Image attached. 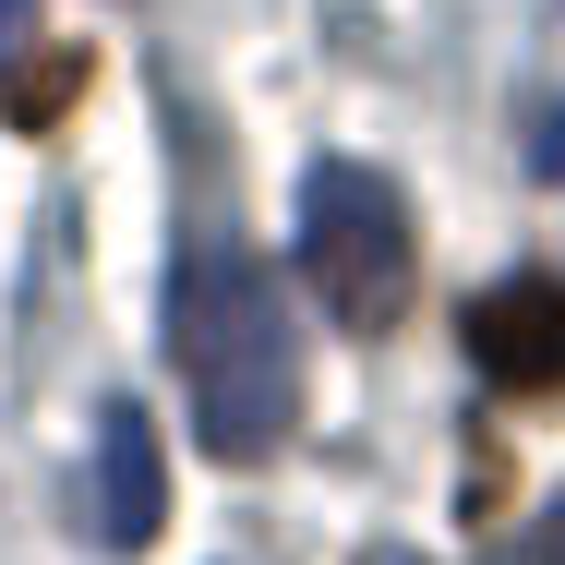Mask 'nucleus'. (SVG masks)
I'll return each instance as SVG.
<instances>
[{
    "label": "nucleus",
    "mask_w": 565,
    "mask_h": 565,
    "mask_svg": "<svg viewBox=\"0 0 565 565\" xmlns=\"http://www.w3.org/2000/svg\"><path fill=\"white\" fill-rule=\"evenodd\" d=\"M157 518H169V469H157V422L145 409H109L97 422V542H157Z\"/></svg>",
    "instance_id": "nucleus-4"
},
{
    "label": "nucleus",
    "mask_w": 565,
    "mask_h": 565,
    "mask_svg": "<svg viewBox=\"0 0 565 565\" xmlns=\"http://www.w3.org/2000/svg\"><path fill=\"white\" fill-rule=\"evenodd\" d=\"M469 361H481L493 385H518V397L565 385V277H505V289H481V301H469Z\"/></svg>",
    "instance_id": "nucleus-3"
},
{
    "label": "nucleus",
    "mask_w": 565,
    "mask_h": 565,
    "mask_svg": "<svg viewBox=\"0 0 565 565\" xmlns=\"http://www.w3.org/2000/svg\"><path fill=\"white\" fill-rule=\"evenodd\" d=\"M542 169H565V120H554V132H542Z\"/></svg>",
    "instance_id": "nucleus-8"
},
{
    "label": "nucleus",
    "mask_w": 565,
    "mask_h": 565,
    "mask_svg": "<svg viewBox=\"0 0 565 565\" xmlns=\"http://www.w3.org/2000/svg\"><path fill=\"white\" fill-rule=\"evenodd\" d=\"M505 565H565V505H554V518H542V530H530V542H518Z\"/></svg>",
    "instance_id": "nucleus-6"
},
{
    "label": "nucleus",
    "mask_w": 565,
    "mask_h": 565,
    "mask_svg": "<svg viewBox=\"0 0 565 565\" xmlns=\"http://www.w3.org/2000/svg\"><path fill=\"white\" fill-rule=\"evenodd\" d=\"M169 349H181V385H193V434L217 457H277V434L301 422V338H289V301L253 253L205 241L181 265Z\"/></svg>",
    "instance_id": "nucleus-1"
},
{
    "label": "nucleus",
    "mask_w": 565,
    "mask_h": 565,
    "mask_svg": "<svg viewBox=\"0 0 565 565\" xmlns=\"http://www.w3.org/2000/svg\"><path fill=\"white\" fill-rule=\"evenodd\" d=\"M373 565H409V554H373Z\"/></svg>",
    "instance_id": "nucleus-9"
},
{
    "label": "nucleus",
    "mask_w": 565,
    "mask_h": 565,
    "mask_svg": "<svg viewBox=\"0 0 565 565\" xmlns=\"http://www.w3.org/2000/svg\"><path fill=\"white\" fill-rule=\"evenodd\" d=\"M24 36H36V0H0V61H12Z\"/></svg>",
    "instance_id": "nucleus-7"
},
{
    "label": "nucleus",
    "mask_w": 565,
    "mask_h": 565,
    "mask_svg": "<svg viewBox=\"0 0 565 565\" xmlns=\"http://www.w3.org/2000/svg\"><path fill=\"white\" fill-rule=\"evenodd\" d=\"M73 85H85V61H73V49L24 61V73H12V120H24V132H36V120H61V109H73Z\"/></svg>",
    "instance_id": "nucleus-5"
},
{
    "label": "nucleus",
    "mask_w": 565,
    "mask_h": 565,
    "mask_svg": "<svg viewBox=\"0 0 565 565\" xmlns=\"http://www.w3.org/2000/svg\"><path fill=\"white\" fill-rule=\"evenodd\" d=\"M301 277L313 301L338 313L349 338L397 326L409 313V277H422V228H409V193L361 157H313L301 169Z\"/></svg>",
    "instance_id": "nucleus-2"
}]
</instances>
